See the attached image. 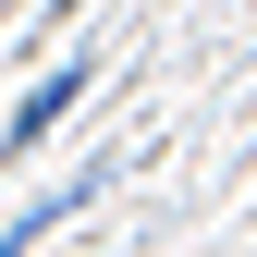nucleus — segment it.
Instances as JSON below:
<instances>
[{"label": "nucleus", "mask_w": 257, "mask_h": 257, "mask_svg": "<svg viewBox=\"0 0 257 257\" xmlns=\"http://www.w3.org/2000/svg\"><path fill=\"white\" fill-rule=\"evenodd\" d=\"M74 86H86V74H49V86H37V98H25V110H13V147H37V135H49V122H61V110H74Z\"/></svg>", "instance_id": "1"}]
</instances>
